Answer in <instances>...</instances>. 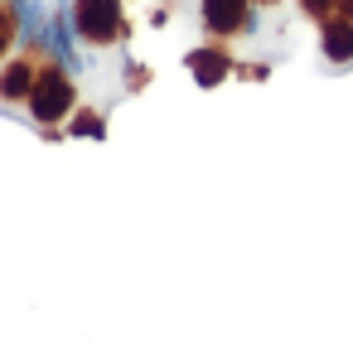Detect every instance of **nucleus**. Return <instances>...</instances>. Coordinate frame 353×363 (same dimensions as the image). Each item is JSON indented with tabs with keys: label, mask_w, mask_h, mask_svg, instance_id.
<instances>
[{
	"label": "nucleus",
	"mask_w": 353,
	"mask_h": 363,
	"mask_svg": "<svg viewBox=\"0 0 353 363\" xmlns=\"http://www.w3.org/2000/svg\"><path fill=\"white\" fill-rule=\"evenodd\" d=\"M329 20H353V0H334V15Z\"/></svg>",
	"instance_id": "12"
},
{
	"label": "nucleus",
	"mask_w": 353,
	"mask_h": 363,
	"mask_svg": "<svg viewBox=\"0 0 353 363\" xmlns=\"http://www.w3.org/2000/svg\"><path fill=\"white\" fill-rule=\"evenodd\" d=\"M68 29L87 54H107L131 44L136 20H131V0H68Z\"/></svg>",
	"instance_id": "2"
},
{
	"label": "nucleus",
	"mask_w": 353,
	"mask_h": 363,
	"mask_svg": "<svg viewBox=\"0 0 353 363\" xmlns=\"http://www.w3.org/2000/svg\"><path fill=\"white\" fill-rule=\"evenodd\" d=\"M257 5L252 0H198V25H203V39H223V44H242L257 34Z\"/></svg>",
	"instance_id": "4"
},
{
	"label": "nucleus",
	"mask_w": 353,
	"mask_h": 363,
	"mask_svg": "<svg viewBox=\"0 0 353 363\" xmlns=\"http://www.w3.org/2000/svg\"><path fill=\"white\" fill-rule=\"evenodd\" d=\"M232 78H242V83H267V78H271V63H242V58H237V73H232Z\"/></svg>",
	"instance_id": "11"
},
{
	"label": "nucleus",
	"mask_w": 353,
	"mask_h": 363,
	"mask_svg": "<svg viewBox=\"0 0 353 363\" xmlns=\"http://www.w3.org/2000/svg\"><path fill=\"white\" fill-rule=\"evenodd\" d=\"M63 136L73 140H107V112L102 107H73V116H68V126H63Z\"/></svg>",
	"instance_id": "7"
},
{
	"label": "nucleus",
	"mask_w": 353,
	"mask_h": 363,
	"mask_svg": "<svg viewBox=\"0 0 353 363\" xmlns=\"http://www.w3.org/2000/svg\"><path fill=\"white\" fill-rule=\"evenodd\" d=\"M20 39H25V15H20V5H15V0H0V63L20 49Z\"/></svg>",
	"instance_id": "8"
},
{
	"label": "nucleus",
	"mask_w": 353,
	"mask_h": 363,
	"mask_svg": "<svg viewBox=\"0 0 353 363\" xmlns=\"http://www.w3.org/2000/svg\"><path fill=\"white\" fill-rule=\"evenodd\" d=\"M296 5L300 20H310V25H325L329 15H334V0H291Z\"/></svg>",
	"instance_id": "9"
},
{
	"label": "nucleus",
	"mask_w": 353,
	"mask_h": 363,
	"mask_svg": "<svg viewBox=\"0 0 353 363\" xmlns=\"http://www.w3.org/2000/svg\"><path fill=\"white\" fill-rule=\"evenodd\" d=\"M252 5H257L262 15H276V10H281V5H291V0H252Z\"/></svg>",
	"instance_id": "13"
},
{
	"label": "nucleus",
	"mask_w": 353,
	"mask_h": 363,
	"mask_svg": "<svg viewBox=\"0 0 353 363\" xmlns=\"http://www.w3.org/2000/svg\"><path fill=\"white\" fill-rule=\"evenodd\" d=\"M73 107H78V78H73V68H68V63L58 58V49H54L49 63L39 68V78H34L25 116L44 140H63V126H68Z\"/></svg>",
	"instance_id": "1"
},
{
	"label": "nucleus",
	"mask_w": 353,
	"mask_h": 363,
	"mask_svg": "<svg viewBox=\"0 0 353 363\" xmlns=\"http://www.w3.org/2000/svg\"><path fill=\"white\" fill-rule=\"evenodd\" d=\"M320 29V58L329 68H353V20H325Z\"/></svg>",
	"instance_id": "6"
},
{
	"label": "nucleus",
	"mask_w": 353,
	"mask_h": 363,
	"mask_svg": "<svg viewBox=\"0 0 353 363\" xmlns=\"http://www.w3.org/2000/svg\"><path fill=\"white\" fill-rule=\"evenodd\" d=\"M150 87V63H126V92H145Z\"/></svg>",
	"instance_id": "10"
},
{
	"label": "nucleus",
	"mask_w": 353,
	"mask_h": 363,
	"mask_svg": "<svg viewBox=\"0 0 353 363\" xmlns=\"http://www.w3.org/2000/svg\"><path fill=\"white\" fill-rule=\"evenodd\" d=\"M49 54H54V44H49L44 34L20 39V49L0 63V112H25L29 92H34V78H39V68L49 63Z\"/></svg>",
	"instance_id": "3"
},
{
	"label": "nucleus",
	"mask_w": 353,
	"mask_h": 363,
	"mask_svg": "<svg viewBox=\"0 0 353 363\" xmlns=\"http://www.w3.org/2000/svg\"><path fill=\"white\" fill-rule=\"evenodd\" d=\"M184 68L198 87H223L232 73H237V49L223 44V39H198L189 54H184Z\"/></svg>",
	"instance_id": "5"
}]
</instances>
